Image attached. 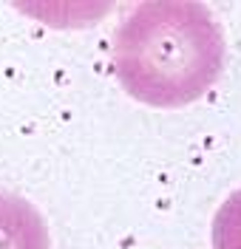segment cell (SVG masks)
Segmentation results:
<instances>
[{
  "instance_id": "6da1fadb",
  "label": "cell",
  "mask_w": 241,
  "mask_h": 249,
  "mask_svg": "<svg viewBox=\"0 0 241 249\" xmlns=\"http://www.w3.org/2000/svg\"><path fill=\"white\" fill-rule=\"evenodd\" d=\"M113 74L150 108H185L219 82L224 34L204 3H139L113 34Z\"/></svg>"
},
{
  "instance_id": "3957f363",
  "label": "cell",
  "mask_w": 241,
  "mask_h": 249,
  "mask_svg": "<svg viewBox=\"0 0 241 249\" xmlns=\"http://www.w3.org/2000/svg\"><path fill=\"white\" fill-rule=\"evenodd\" d=\"M213 249H241V190L227 196L210 227Z\"/></svg>"
},
{
  "instance_id": "7a4b0ae2",
  "label": "cell",
  "mask_w": 241,
  "mask_h": 249,
  "mask_svg": "<svg viewBox=\"0 0 241 249\" xmlns=\"http://www.w3.org/2000/svg\"><path fill=\"white\" fill-rule=\"evenodd\" d=\"M0 249H51L46 218L29 198L0 190Z\"/></svg>"
}]
</instances>
